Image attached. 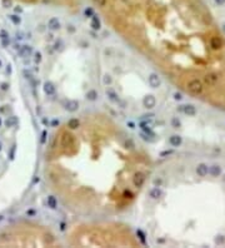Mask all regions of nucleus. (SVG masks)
<instances>
[{"instance_id": "nucleus-1", "label": "nucleus", "mask_w": 225, "mask_h": 248, "mask_svg": "<svg viewBox=\"0 0 225 248\" xmlns=\"http://www.w3.org/2000/svg\"><path fill=\"white\" fill-rule=\"evenodd\" d=\"M48 187L84 217H114L138 202L151 177L148 150L103 112H83L54 130L45 153Z\"/></svg>"}, {"instance_id": "nucleus-2", "label": "nucleus", "mask_w": 225, "mask_h": 248, "mask_svg": "<svg viewBox=\"0 0 225 248\" xmlns=\"http://www.w3.org/2000/svg\"><path fill=\"white\" fill-rule=\"evenodd\" d=\"M115 34L145 60L194 95L221 89L224 54L213 48L218 33L196 0H89Z\"/></svg>"}, {"instance_id": "nucleus-3", "label": "nucleus", "mask_w": 225, "mask_h": 248, "mask_svg": "<svg viewBox=\"0 0 225 248\" xmlns=\"http://www.w3.org/2000/svg\"><path fill=\"white\" fill-rule=\"evenodd\" d=\"M71 246H138L139 242L128 228L116 223L95 222L74 228L69 236Z\"/></svg>"}, {"instance_id": "nucleus-4", "label": "nucleus", "mask_w": 225, "mask_h": 248, "mask_svg": "<svg viewBox=\"0 0 225 248\" xmlns=\"http://www.w3.org/2000/svg\"><path fill=\"white\" fill-rule=\"evenodd\" d=\"M25 4L31 5H43V6H54V8H63V9H77L80 5L81 0H16Z\"/></svg>"}, {"instance_id": "nucleus-5", "label": "nucleus", "mask_w": 225, "mask_h": 248, "mask_svg": "<svg viewBox=\"0 0 225 248\" xmlns=\"http://www.w3.org/2000/svg\"><path fill=\"white\" fill-rule=\"evenodd\" d=\"M184 112L186 113V114L189 115H193L195 113V108L193 105H185V108H184Z\"/></svg>"}, {"instance_id": "nucleus-6", "label": "nucleus", "mask_w": 225, "mask_h": 248, "mask_svg": "<svg viewBox=\"0 0 225 248\" xmlns=\"http://www.w3.org/2000/svg\"><path fill=\"white\" fill-rule=\"evenodd\" d=\"M215 1H216L218 4H223V3L225 1V0H215Z\"/></svg>"}]
</instances>
